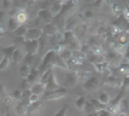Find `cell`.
I'll use <instances>...</instances> for the list:
<instances>
[{
	"instance_id": "obj_1",
	"label": "cell",
	"mask_w": 129,
	"mask_h": 116,
	"mask_svg": "<svg viewBox=\"0 0 129 116\" xmlns=\"http://www.w3.org/2000/svg\"><path fill=\"white\" fill-rule=\"evenodd\" d=\"M57 53L54 50H50L47 51L45 53V56L42 57V62H41V64L39 66V72L42 73L44 70H47V68L50 69V68H53V64H54V59H56L57 57Z\"/></svg>"
},
{
	"instance_id": "obj_2",
	"label": "cell",
	"mask_w": 129,
	"mask_h": 116,
	"mask_svg": "<svg viewBox=\"0 0 129 116\" xmlns=\"http://www.w3.org/2000/svg\"><path fill=\"white\" fill-rule=\"evenodd\" d=\"M68 93H69L68 88L62 86L60 88L54 89V91H46L45 93L42 94V99L44 100H57V99L63 98V97H65Z\"/></svg>"
},
{
	"instance_id": "obj_3",
	"label": "cell",
	"mask_w": 129,
	"mask_h": 116,
	"mask_svg": "<svg viewBox=\"0 0 129 116\" xmlns=\"http://www.w3.org/2000/svg\"><path fill=\"white\" fill-rule=\"evenodd\" d=\"M23 46H24L25 53H29V55L36 56V53H38L40 50L39 40H27L25 44L23 45Z\"/></svg>"
},
{
	"instance_id": "obj_4",
	"label": "cell",
	"mask_w": 129,
	"mask_h": 116,
	"mask_svg": "<svg viewBox=\"0 0 129 116\" xmlns=\"http://www.w3.org/2000/svg\"><path fill=\"white\" fill-rule=\"evenodd\" d=\"M79 82V76H77V73L76 72H69L67 74V77H65V81L63 83V87L65 88H73L75 87Z\"/></svg>"
},
{
	"instance_id": "obj_5",
	"label": "cell",
	"mask_w": 129,
	"mask_h": 116,
	"mask_svg": "<svg viewBox=\"0 0 129 116\" xmlns=\"http://www.w3.org/2000/svg\"><path fill=\"white\" fill-rule=\"evenodd\" d=\"M83 88L87 92L96 91V89L99 88V79L95 76H90L88 80H86L83 82Z\"/></svg>"
},
{
	"instance_id": "obj_6",
	"label": "cell",
	"mask_w": 129,
	"mask_h": 116,
	"mask_svg": "<svg viewBox=\"0 0 129 116\" xmlns=\"http://www.w3.org/2000/svg\"><path fill=\"white\" fill-rule=\"evenodd\" d=\"M106 85L111 86V87H121L122 86V77H119L117 74H110L107 76L106 81H105Z\"/></svg>"
},
{
	"instance_id": "obj_7",
	"label": "cell",
	"mask_w": 129,
	"mask_h": 116,
	"mask_svg": "<svg viewBox=\"0 0 129 116\" xmlns=\"http://www.w3.org/2000/svg\"><path fill=\"white\" fill-rule=\"evenodd\" d=\"M42 29L40 28H28V33L25 35L27 40H40L42 36Z\"/></svg>"
},
{
	"instance_id": "obj_8",
	"label": "cell",
	"mask_w": 129,
	"mask_h": 116,
	"mask_svg": "<svg viewBox=\"0 0 129 116\" xmlns=\"http://www.w3.org/2000/svg\"><path fill=\"white\" fill-rule=\"evenodd\" d=\"M15 18H16L17 23H18L19 26H24L25 23L28 22L29 15H28V12H27L25 9H19V10H17Z\"/></svg>"
},
{
	"instance_id": "obj_9",
	"label": "cell",
	"mask_w": 129,
	"mask_h": 116,
	"mask_svg": "<svg viewBox=\"0 0 129 116\" xmlns=\"http://www.w3.org/2000/svg\"><path fill=\"white\" fill-rule=\"evenodd\" d=\"M38 17L40 18L41 22H45V24L52 23L53 18H54L50 10H38Z\"/></svg>"
},
{
	"instance_id": "obj_10",
	"label": "cell",
	"mask_w": 129,
	"mask_h": 116,
	"mask_svg": "<svg viewBox=\"0 0 129 116\" xmlns=\"http://www.w3.org/2000/svg\"><path fill=\"white\" fill-rule=\"evenodd\" d=\"M42 33H44V35H48L51 38V36L56 35L57 33H59V29H58L53 23H48V24H45V26H44Z\"/></svg>"
},
{
	"instance_id": "obj_11",
	"label": "cell",
	"mask_w": 129,
	"mask_h": 116,
	"mask_svg": "<svg viewBox=\"0 0 129 116\" xmlns=\"http://www.w3.org/2000/svg\"><path fill=\"white\" fill-rule=\"evenodd\" d=\"M71 58H73V61L75 62V64H76L77 66L83 65V63L86 62V59H87V58H86V56H84L80 50L79 51H74L73 57H71Z\"/></svg>"
},
{
	"instance_id": "obj_12",
	"label": "cell",
	"mask_w": 129,
	"mask_h": 116,
	"mask_svg": "<svg viewBox=\"0 0 129 116\" xmlns=\"http://www.w3.org/2000/svg\"><path fill=\"white\" fill-rule=\"evenodd\" d=\"M94 69H95L98 73H109V75H110V63L109 62H106L105 59L103 62H99V63H96V64H94Z\"/></svg>"
},
{
	"instance_id": "obj_13",
	"label": "cell",
	"mask_w": 129,
	"mask_h": 116,
	"mask_svg": "<svg viewBox=\"0 0 129 116\" xmlns=\"http://www.w3.org/2000/svg\"><path fill=\"white\" fill-rule=\"evenodd\" d=\"M109 5H110V7H111V12H112L113 16H116L118 18V17H121L122 15H123V9L121 7V5H119L118 3L109 1Z\"/></svg>"
},
{
	"instance_id": "obj_14",
	"label": "cell",
	"mask_w": 129,
	"mask_h": 116,
	"mask_svg": "<svg viewBox=\"0 0 129 116\" xmlns=\"http://www.w3.org/2000/svg\"><path fill=\"white\" fill-rule=\"evenodd\" d=\"M29 105H30V102H29V100H21L16 106V112L19 114V115H25Z\"/></svg>"
},
{
	"instance_id": "obj_15",
	"label": "cell",
	"mask_w": 129,
	"mask_h": 116,
	"mask_svg": "<svg viewBox=\"0 0 129 116\" xmlns=\"http://www.w3.org/2000/svg\"><path fill=\"white\" fill-rule=\"evenodd\" d=\"M64 4H65V1H56V3H52V6H51L50 11H51V13L53 15V17L58 16V15L60 13Z\"/></svg>"
},
{
	"instance_id": "obj_16",
	"label": "cell",
	"mask_w": 129,
	"mask_h": 116,
	"mask_svg": "<svg viewBox=\"0 0 129 116\" xmlns=\"http://www.w3.org/2000/svg\"><path fill=\"white\" fill-rule=\"evenodd\" d=\"M62 87V85H59V83L56 81V76H54V74L51 76V79L48 80V82L45 85V88L46 91H54V89H58Z\"/></svg>"
},
{
	"instance_id": "obj_17",
	"label": "cell",
	"mask_w": 129,
	"mask_h": 116,
	"mask_svg": "<svg viewBox=\"0 0 129 116\" xmlns=\"http://www.w3.org/2000/svg\"><path fill=\"white\" fill-rule=\"evenodd\" d=\"M42 106V100L40 99L39 102H36V103H33V104H30L28 106V110H27V116H33L34 114H36L38 111L40 110V108Z\"/></svg>"
},
{
	"instance_id": "obj_18",
	"label": "cell",
	"mask_w": 129,
	"mask_h": 116,
	"mask_svg": "<svg viewBox=\"0 0 129 116\" xmlns=\"http://www.w3.org/2000/svg\"><path fill=\"white\" fill-rule=\"evenodd\" d=\"M30 91L33 94H38V96H41L46 92V88L44 85H41L40 82H36V83H33L31 87H30Z\"/></svg>"
},
{
	"instance_id": "obj_19",
	"label": "cell",
	"mask_w": 129,
	"mask_h": 116,
	"mask_svg": "<svg viewBox=\"0 0 129 116\" xmlns=\"http://www.w3.org/2000/svg\"><path fill=\"white\" fill-rule=\"evenodd\" d=\"M52 75H53V68H50V69H47L46 72L42 73V75H41V77H40L39 82L41 83V85H44V86H45L46 83L48 82V80L51 79Z\"/></svg>"
},
{
	"instance_id": "obj_20",
	"label": "cell",
	"mask_w": 129,
	"mask_h": 116,
	"mask_svg": "<svg viewBox=\"0 0 129 116\" xmlns=\"http://www.w3.org/2000/svg\"><path fill=\"white\" fill-rule=\"evenodd\" d=\"M116 42L118 45H121V46H123V47H127L129 45V35L125 32L122 33L121 35H118L117 39H116Z\"/></svg>"
},
{
	"instance_id": "obj_21",
	"label": "cell",
	"mask_w": 129,
	"mask_h": 116,
	"mask_svg": "<svg viewBox=\"0 0 129 116\" xmlns=\"http://www.w3.org/2000/svg\"><path fill=\"white\" fill-rule=\"evenodd\" d=\"M17 50V46L16 45H10V46H6V47H3V49H0V53L4 56H7V57H10L11 58L12 55H13V52Z\"/></svg>"
},
{
	"instance_id": "obj_22",
	"label": "cell",
	"mask_w": 129,
	"mask_h": 116,
	"mask_svg": "<svg viewBox=\"0 0 129 116\" xmlns=\"http://www.w3.org/2000/svg\"><path fill=\"white\" fill-rule=\"evenodd\" d=\"M40 75V72H39V68H35V66H31V69H30V74H29V76L27 77V81H28L30 85L36 80V77Z\"/></svg>"
},
{
	"instance_id": "obj_23",
	"label": "cell",
	"mask_w": 129,
	"mask_h": 116,
	"mask_svg": "<svg viewBox=\"0 0 129 116\" xmlns=\"http://www.w3.org/2000/svg\"><path fill=\"white\" fill-rule=\"evenodd\" d=\"M117 70L121 74H125V75L129 74V62L125 61V59H122V62L117 66Z\"/></svg>"
},
{
	"instance_id": "obj_24",
	"label": "cell",
	"mask_w": 129,
	"mask_h": 116,
	"mask_svg": "<svg viewBox=\"0 0 129 116\" xmlns=\"http://www.w3.org/2000/svg\"><path fill=\"white\" fill-rule=\"evenodd\" d=\"M23 53H22V51L19 50V49H17L15 52H13V55H12V57H11V61H12V63L13 64H18L19 62H22L23 61Z\"/></svg>"
},
{
	"instance_id": "obj_25",
	"label": "cell",
	"mask_w": 129,
	"mask_h": 116,
	"mask_svg": "<svg viewBox=\"0 0 129 116\" xmlns=\"http://www.w3.org/2000/svg\"><path fill=\"white\" fill-rule=\"evenodd\" d=\"M86 103H87V99H86V97L84 96H80L74 102V104L75 106L79 109V110H84V106H86Z\"/></svg>"
},
{
	"instance_id": "obj_26",
	"label": "cell",
	"mask_w": 129,
	"mask_h": 116,
	"mask_svg": "<svg viewBox=\"0 0 129 116\" xmlns=\"http://www.w3.org/2000/svg\"><path fill=\"white\" fill-rule=\"evenodd\" d=\"M98 100H99L103 105H109V103L111 102V99H110V96H109L106 92H104V91H101L100 93H99Z\"/></svg>"
},
{
	"instance_id": "obj_27",
	"label": "cell",
	"mask_w": 129,
	"mask_h": 116,
	"mask_svg": "<svg viewBox=\"0 0 129 116\" xmlns=\"http://www.w3.org/2000/svg\"><path fill=\"white\" fill-rule=\"evenodd\" d=\"M18 27H19V24L17 23L16 18H15V17H10V18H9V21H7V29H10L11 32L15 33Z\"/></svg>"
},
{
	"instance_id": "obj_28",
	"label": "cell",
	"mask_w": 129,
	"mask_h": 116,
	"mask_svg": "<svg viewBox=\"0 0 129 116\" xmlns=\"http://www.w3.org/2000/svg\"><path fill=\"white\" fill-rule=\"evenodd\" d=\"M27 33H28V27L19 26V27L17 28V30L15 32V35H16V36H19V38H25Z\"/></svg>"
},
{
	"instance_id": "obj_29",
	"label": "cell",
	"mask_w": 129,
	"mask_h": 116,
	"mask_svg": "<svg viewBox=\"0 0 129 116\" xmlns=\"http://www.w3.org/2000/svg\"><path fill=\"white\" fill-rule=\"evenodd\" d=\"M10 62H11V58H10V57L3 56V59L0 61V72H1V70H5L6 68H9Z\"/></svg>"
},
{
	"instance_id": "obj_30",
	"label": "cell",
	"mask_w": 129,
	"mask_h": 116,
	"mask_svg": "<svg viewBox=\"0 0 129 116\" xmlns=\"http://www.w3.org/2000/svg\"><path fill=\"white\" fill-rule=\"evenodd\" d=\"M30 69H31V66L23 64L22 68H21V70H19V74H21V76L24 77V79H27V77L29 76V74H30Z\"/></svg>"
},
{
	"instance_id": "obj_31",
	"label": "cell",
	"mask_w": 129,
	"mask_h": 116,
	"mask_svg": "<svg viewBox=\"0 0 129 116\" xmlns=\"http://www.w3.org/2000/svg\"><path fill=\"white\" fill-rule=\"evenodd\" d=\"M23 61H24V64H25V65L31 66V65H33V63L35 62V56H34V55H29V53H25L24 58H23Z\"/></svg>"
},
{
	"instance_id": "obj_32",
	"label": "cell",
	"mask_w": 129,
	"mask_h": 116,
	"mask_svg": "<svg viewBox=\"0 0 129 116\" xmlns=\"http://www.w3.org/2000/svg\"><path fill=\"white\" fill-rule=\"evenodd\" d=\"M59 57H60V58H62L64 62L68 61V59H70V58L73 57V51L69 50V49H65V50H64L62 53L59 55Z\"/></svg>"
},
{
	"instance_id": "obj_33",
	"label": "cell",
	"mask_w": 129,
	"mask_h": 116,
	"mask_svg": "<svg viewBox=\"0 0 129 116\" xmlns=\"http://www.w3.org/2000/svg\"><path fill=\"white\" fill-rule=\"evenodd\" d=\"M129 88V74H127L122 79V86H121V89L127 92V89Z\"/></svg>"
},
{
	"instance_id": "obj_34",
	"label": "cell",
	"mask_w": 129,
	"mask_h": 116,
	"mask_svg": "<svg viewBox=\"0 0 129 116\" xmlns=\"http://www.w3.org/2000/svg\"><path fill=\"white\" fill-rule=\"evenodd\" d=\"M11 96L15 100H19V102H21V100H22V89L21 88L15 89V91L11 93Z\"/></svg>"
},
{
	"instance_id": "obj_35",
	"label": "cell",
	"mask_w": 129,
	"mask_h": 116,
	"mask_svg": "<svg viewBox=\"0 0 129 116\" xmlns=\"http://www.w3.org/2000/svg\"><path fill=\"white\" fill-rule=\"evenodd\" d=\"M31 91L30 89H25V91H22V100H29V98L31 97Z\"/></svg>"
},
{
	"instance_id": "obj_36",
	"label": "cell",
	"mask_w": 129,
	"mask_h": 116,
	"mask_svg": "<svg viewBox=\"0 0 129 116\" xmlns=\"http://www.w3.org/2000/svg\"><path fill=\"white\" fill-rule=\"evenodd\" d=\"M67 112H68V105H63L62 109L58 112H56L53 116H67Z\"/></svg>"
},
{
	"instance_id": "obj_37",
	"label": "cell",
	"mask_w": 129,
	"mask_h": 116,
	"mask_svg": "<svg viewBox=\"0 0 129 116\" xmlns=\"http://www.w3.org/2000/svg\"><path fill=\"white\" fill-rule=\"evenodd\" d=\"M30 87H31L30 83L27 81V79H24L22 81V83H21V89H22V91H25V89H30Z\"/></svg>"
},
{
	"instance_id": "obj_38",
	"label": "cell",
	"mask_w": 129,
	"mask_h": 116,
	"mask_svg": "<svg viewBox=\"0 0 129 116\" xmlns=\"http://www.w3.org/2000/svg\"><path fill=\"white\" fill-rule=\"evenodd\" d=\"M12 6V1H10V0H4L3 1V10L5 11V10H10Z\"/></svg>"
},
{
	"instance_id": "obj_39",
	"label": "cell",
	"mask_w": 129,
	"mask_h": 116,
	"mask_svg": "<svg viewBox=\"0 0 129 116\" xmlns=\"http://www.w3.org/2000/svg\"><path fill=\"white\" fill-rule=\"evenodd\" d=\"M25 41H27V39L25 38H19V36H16V41H15V45H24L25 44Z\"/></svg>"
},
{
	"instance_id": "obj_40",
	"label": "cell",
	"mask_w": 129,
	"mask_h": 116,
	"mask_svg": "<svg viewBox=\"0 0 129 116\" xmlns=\"http://www.w3.org/2000/svg\"><path fill=\"white\" fill-rule=\"evenodd\" d=\"M9 94L6 93V91H5V87H4V85H0V97L3 98V99H5L6 97H7Z\"/></svg>"
},
{
	"instance_id": "obj_41",
	"label": "cell",
	"mask_w": 129,
	"mask_h": 116,
	"mask_svg": "<svg viewBox=\"0 0 129 116\" xmlns=\"http://www.w3.org/2000/svg\"><path fill=\"white\" fill-rule=\"evenodd\" d=\"M40 100V96L38 94H31V97L29 98V102H30V104H33V103H36V102H39Z\"/></svg>"
},
{
	"instance_id": "obj_42",
	"label": "cell",
	"mask_w": 129,
	"mask_h": 116,
	"mask_svg": "<svg viewBox=\"0 0 129 116\" xmlns=\"http://www.w3.org/2000/svg\"><path fill=\"white\" fill-rule=\"evenodd\" d=\"M13 98H12V96H7V97H6L5 99H4V102H5V104L6 105H10L12 103V102H13Z\"/></svg>"
},
{
	"instance_id": "obj_43",
	"label": "cell",
	"mask_w": 129,
	"mask_h": 116,
	"mask_svg": "<svg viewBox=\"0 0 129 116\" xmlns=\"http://www.w3.org/2000/svg\"><path fill=\"white\" fill-rule=\"evenodd\" d=\"M5 17H6V12L4 11V10H0V22H1Z\"/></svg>"
},
{
	"instance_id": "obj_44",
	"label": "cell",
	"mask_w": 129,
	"mask_h": 116,
	"mask_svg": "<svg viewBox=\"0 0 129 116\" xmlns=\"http://www.w3.org/2000/svg\"><path fill=\"white\" fill-rule=\"evenodd\" d=\"M6 30H7V29H6V27H5V26H3V24H0V34H3V35H4V34L6 33Z\"/></svg>"
},
{
	"instance_id": "obj_45",
	"label": "cell",
	"mask_w": 129,
	"mask_h": 116,
	"mask_svg": "<svg viewBox=\"0 0 129 116\" xmlns=\"http://www.w3.org/2000/svg\"><path fill=\"white\" fill-rule=\"evenodd\" d=\"M101 4H103V1H96V3H93V6H95V7H100Z\"/></svg>"
},
{
	"instance_id": "obj_46",
	"label": "cell",
	"mask_w": 129,
	"mask_h": 116,
	"mask_svg": "<svg viewBox=\"0 0 129 116\" xmlns=\"http://www.w3.org/2000/svg\"><path fill=\"white\" fill-rule=\"evenodd\" d=\"M88 116H98V112H96V111H93V112L88 114Z\"/></svg>"
},
{
	"instance_id": "obj_47",
	"label": "cell",
	"mask_w": 129,
	"mask_h": 116,
	"mask_svg": "<svg viewBox=\"0 0 129 116\" xmlns=\"http://www.w3.org/2000/svg\"><path fill=\"white\" fill-rule=\"evenodd\" d=\"M5 116H11V114H10V110H9V108H6V114Z\"/></svg>"
},
{
	"instance_id": "obj_48",
	"label": "cell",
	"mask_w": 129,
	"mask_h": 116,
	"mask_svg": "<svg viewBox=\"0 0 129 116\" xmlns=\"http://www.w3.org/2000/svg\"><path fill=\"white\" fill-rule=\"evenodd\" d=\"M125 33H127V34H128V35H129V26H128V27H127V29H125Z\"/></svg>"
},
{
	"instance_id": "obj_49",
	"label": "cell",
	"mask_w": 129,
	"mask_h": 116,
	"mask_svg": "<svg viewBox=\"0 0 129 116\" xmlns=\"http://www.w3.org/2000/svg\"><path fill=\"white\" fill-rule=\"evenodd\" d=\"M0 36H3V34H0Z\"/></svg>"
},
{
	"instance_id": "obj_50",
	"label": "cell",
	"mask_w": 129,
	"mask_h": 116,
	"mask_svg": "<svg viewBox=\"0 0 129 116\" xmlns=\"http://www.w3.org/2000/svg\"><path fill=\"white\" fill-rule=\"evenodd\" d=\"M0 56H1V53H0Z\"/></svg>"
}]
</instances>
